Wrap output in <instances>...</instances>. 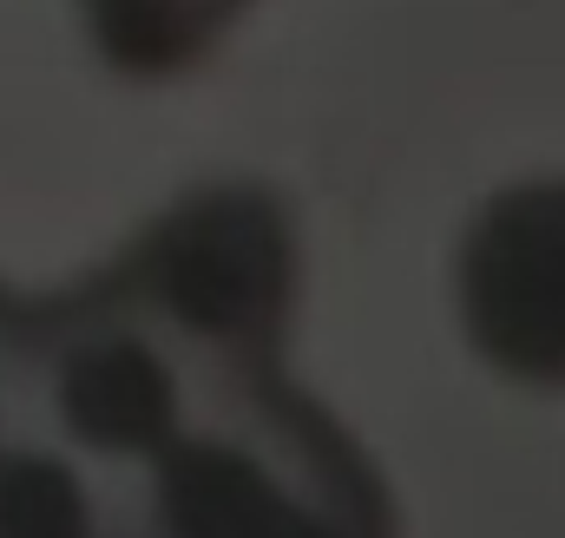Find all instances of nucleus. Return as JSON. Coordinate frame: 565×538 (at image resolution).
Returning <instances> with one entry per match:
<instances>
[{"label":"nucleus","instance_id":"obj_4","mask_svg":"<svg viewBox=\"0 0 565 538\" xmlns=\"http://www.w3.org/2000/svg\"><path fill=\"white\" fill-rule=\"evenodd\" d=\"M13 322H20V302L0 295V433H7V420H13V368H20V335H13Z\"/></svg>","mask_w":565,"mask_h":538},{"label":"nucleus","instance_id":"obj_1","mask_svg":"<svg viewBox=\"0 0 565 538\" xmlns=\"http://www.w3.org/2000/svg\"><path fill=\"white\" fill-rule=\"evenodd\" d=\"M447 315L500 388L565 401V171L507 177L460 217Z\"/></svg>","mask_w":565,"mask_h":538},{"label":"nucleus","instance_id":"obj_2","mask_svg":"<svg viewBox=\"0 0 565 538\" xmlns=\"http://www.w3.org/2000/svg\"><path fill=\"white\" fill-rule=\"evenodd\" d=\"M257 7L264 0H79V26L106 73L132 86H171L211 66Z\"/></svg>","mask_w":565,"mask_h":538},{"label":"nucleus","instance_id":"obj_3","mask_svg":"<svg viewBox=\"0 0 565 538\" xmlns=\"http://www.w3.org/2000/svg\"><path fill=\"white\" fill-rule=\"evenodd\" d=\"M0 538H126L113 499L33 427L0 433Z\"/></svg>","mask_w":565,"mask_h":538}]
</instances>
